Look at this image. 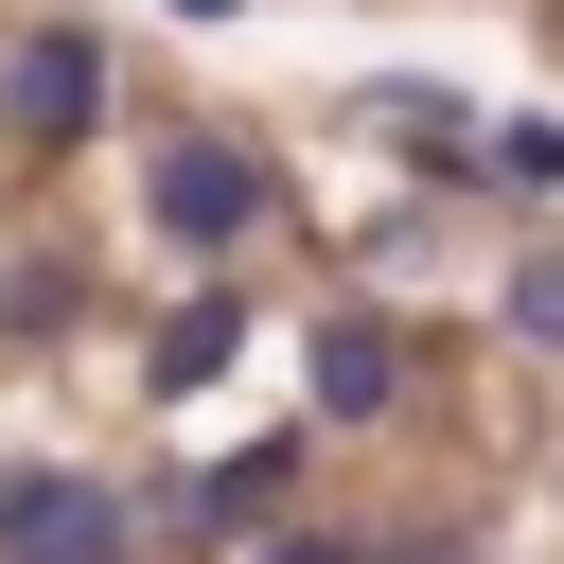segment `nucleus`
Here are the masks:
<instances>
[{"label": "nucleus", "mask_w": 564, "mask_h": 564, "mask_svg": "<svg viewBox=\"0 0 564 564\" xmlns=\"http://www.w3.org/2000/svg\"><path fill=\"white\" fill-rule=\"evenodd\" d=\"M282 476H300V441H247V458H212V511H264Z\"/></svg>", "instance_id": "obj_7"}, {"label": "nucleus", "mask_w": 564, "mask_h": 564, "mask_svg": "<svg viewBox=\"0 0 564 564\" xmlns=\"http://www.w3.org/2000/svg\"><path fill=\"white\" fill-rule=\"evenodd\" d=\"M0 564H141L123 494L70 476V458H0Z\"/></svg>", "instance_id": "obj_1"}, {"label": "nucleus", "mask_w": 564, "mask_h": 564, "mask_svg": "<svg viewBox=\"0 0 564 564\" xmlns=\"http://www.w3.org/2000/svg\"><path fill=\"white\" fill-rule=\"evenodd\" d=\"M511 335H564V247H529V264H511Z\"/></svg>", "instance_id": "obj_8"}, {"label": "nucleus", "mask_w": 564, "mask_h": 564, "mask_svg": "<svg viewBox=\"0 0 564 564\" xmlns=\"http://www.w3.org/2000/svg\"><path fill=\"white\" fill-rule=\"evenodd\" d=\"M88 123H106V53H88L70 18H35V35L0 53V141H18V159H70Z\"/></svg>", "instance_id": "obj_2"}, {"label": "nucleus", "mask_w": 564, "mask_h": 564, "mask_svg": "<svg viewBox=\"0 0 564 564\" xmlns=\"http://www.w3.org/2000/svg\"><path fill=\"white\" fill-rule=\"evenodd\" d=\"M264 194H282V176H264L247 141H159V159H141V212H159L176 247H247Z\"/></svg>", "instance_id": "obj_3"}, {"label": "nucleus", "mask_w": 564, "mask_h": 564, "mask_svg": "<svg viewBox=\"0 0 564 564\" xmlns=\"http://www.w3.org/2000/svg\"><path fill=\"white\" fill-rule=\"evenodd\" d=\"M229 335H247V300H176V317H159V388H212Z\"/></svg>", "instance_id": "obj_5"}, {"label": "nucleus", "mask_w": 564, "mask_h": 564, "mask_svg": "<svg viewBox=\"0 0 564 564\" xmlns=\"http://www.w3.org/2000/svg\"><path fill=\"white\" fill-rule=\"evenodd\" d=\"M247 564H352V546H317V529H282V546H247Z\"/></svg>", "instance_id": "obj_9"}, {"label": "nucleus", "mask_w": 564, "mask_h": 564, "mask_svg": "<svg viewBox=\"0 0 564 564\" xmlns=\"http://www.w3.org/2000/svg\"><path fill=\"white\" fill-rule=\"evenodd\" d=\"M494 176H511V194H564V106H511V123H494Z\"/></svg>", "instance_id": "obj_6"}, {"label": "nucleus", "mask_w": 564, "mask_h": 564, "mask_svg": "<svg viewBox=\"0 0 564 564\" xmlns=\"http://www.w3.org/2000/svg\"><path fill=\"white\" fill-rule=\"evenodd\" d=\"M405 370H423V352H405L388 317H317V352H300L317 423H388V405H405Z\"/></svg>", "instance_id": "obj_4"}, {"label": "nucleus", "mask_w": 564, "mask_h": 564, "mask_svg": "<svg viewBox=\"0 0 564 564\" xmlns=\"http://www.w3.org/2000/svg\"><path fill=\"white\" fill-rule=\"evenodd\" d=\"M370 564H458V546H370Z\"/></svg>", "instance_id": "obj_10"}]
</instances>
